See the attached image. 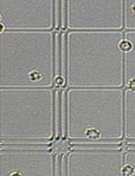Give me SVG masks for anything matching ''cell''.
I'll return each mask as SVG.
<instances>
[{"label":"cell","instance_id":"1","mask_svg":"<svg viewBox=\"0 0 135 176\" xmlns=\"http://www.w3.org/2000/svg\"><path fill=\"white\" fill-rule=\"evenodd\" d=\"M132 44L130 41L127 40H123L119 44V47L120 50L123 52H129L133 49Z\"/></svg>","mask_w":135,"mask_h":176},{"label":"cell","instance_id":"2","mask_svg":"<svg viewBox=\"0 0 135 176\" xmlns=\"http://www.w3.org/2000/svg\"><path fill=\"white\" fill-rule=\"evenodd\" d=\"M131 10H132L133 12L135 14V4L132 6V7H131Z\"/></svg>","mask_w":135,"mask_h":176}]
</instances>
